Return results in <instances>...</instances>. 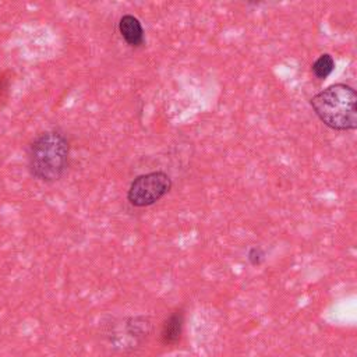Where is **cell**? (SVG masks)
I'll return each mask as SVG.
<instances>
[{
	"mask_svg": "<svg viewBox=\"0 0 357 357\" xmlns=\"http://www.w3.org/2000/svg\"><path fill=\"white\" fill-rule=\"evenodd\" d=\"M70 162V141L59 128L38 134L28 145L26 165L29 174L43 183L60 180Z\"/></svg>",
	"mask_w": 357,
	"mask_h": 357,
	"instance_id": "1",
	"label": "cell"
},
{
	"mask_svg": "<svg viewBox=\"0 0 357 357\" xmlns=\"http://www.w3.org/2000/svg\"><path fill=\"white\" fill-rule=\"evenodd\" d=\"M311 107L318 119L336 131H350L357 127V93L347 84H332L315 93Z\"/></svg>",
	"mask_w": 357,
	"mask_h": 357,
	"instance_id": "2",
	"label": "cell"
},
{
	"mask_svg": "<svg viewBox=\"0 0 357 357\" xmlns=\"http://www.w3.org/2000/svg\"><path fill=\"white\" fill-rule=\"evenodd\" d=\"M172 188V178L165 172H149L137 176L127 191V199L132 206L145 208L156 204Z\"/></svg>",
	"mask_w": 357,
	"mask_h": 357,
	"instance_id": "3",
	"label": "cell"
},
{
	"mask_svg": "<svg viewBox=\"0 0 357 357\" xmlns=\"http://www.w3.org/2000/svg\"><path fill=\"white\" fill-rule=\"evenodd\" d=\"M184 328V310L176 308L169 314V317L163 321L159 332L160 343L163 346H176L180 343Z\"/></svg>",
	"mask_w": 357,
	"mask_h": 357,
	"instance_id": "4",
	"label": "cell"
},
{
	"mask_svg": "<svg viewBox=\"0 0 357 357\" xmlns=\"http://www.w3.org/2000/svg\"><path fill=\"white\" fill-rule=\"evenodd\" d=\"M119 32L124 42L131 47H139L145 42L144 26L141 21L132 14H124L119 20Z\"/></svg>",
	"mask_w": 357,
	"mask_h": 357,
	"instance_id": "5",
	"label": "cell"
},
{
	"mask_svg": "<svg viewBox=\"0 0 357 357\" xmlns=\"http://www.w3.org/2000/svg\"><path fill=\"white\" fill-rule=\"evenodd\" d=\"M333 68H335V59L329 53H324L312 63L311 71L318 79H325L332 74Z\"/></svg>",
	"mask_w": 357,
	"mask_h": 357,
	"instance_id": "6",
	"label": "cell"
},
{
	"mask_svg": "<svg viewBox=\"0 0 357 357\" xmlns=\"http://www.w3.org/2000/svg\"><path fill=\"white\" fill-rule=\"evenodd\" d=\"M247 259L252 266H259L265 259V251L261 247H251L247 252Z\"/></svg>",
	"mask_w": 357,
	"mask_h": 357,
	"instance_id": "7",
	"label": "cell"
},
{
	"mask_svg": "<svg viewBox=\"0 0 357 357\" xmlns=\"http://www.w3.org/2000/svg\"><path fill=\"white\" fill-rule=\"evenodd\" d=\"M10 89V75L8 71H0V107L6 102Z\"/></svg>",
	"mask_w": 357,
	"mask_h": 357,
	"instance_id": "8",
	"label": "cell"
}]
</instances>
